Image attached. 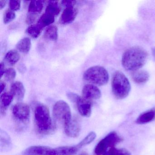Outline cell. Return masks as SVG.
<instances>
[{
  "mask_svg": "<svg viewBox=\"0 0 155 155\" xmlns=\"http://www.w3.org/2000/svg\"><path fill=\"white\" fill-rule=\"evenodd\" d=\"M148 56L147 52L141 47H131L127 50L122 56V66L127 71L138 70L146 64Z\"/></svg>",
  "mask_w": 155,
  "mask_h": 155,
  "instance_id": "6da1fadb",
  "label": "cell"
},
{
  "mask_svg": "<svg viewBox=\"0 0 155 155\" xmlns=\"http://www.w3.org/2000/svg\"><path fill=\"white\" fill-rule=\"evenodd\" d=\"M34 123L37 132L41 135L52 133L55 129L49 110L46 105L38 104L34 111Z\"/></svg>",
  "mask_w": 155,
  "mask_h": 155,
  "instance_id": "7a4b0ae2",
  "label": "cell"
},
{
  "mask_svg": "<svg viewBox=\"0 0 155 155\" xmlns=\"http://www.w3.org/2000/svg\"><path fill=\"white\" fill-rule=\"evenodd\" d=\"M111 88L115 97L123 99L129 94L131 87L127 77L121 71H117L112 77Z\"/></svg>",
  "mask_w": 155,
  "mask_h": 155,
  "instance_id": "3957f363",
  "label": "cell"
},
{
  "mask_svg": "<svg viewBox=\"0 0 155 155\" xmlns=\"http://www.w3.org/2000/svg\"><path fill=\"white\" fill-rule=\"evenodd\" d=\"M84 79L95 86H102L108 82L109 76L107 70L101 66L91 67L83 74Z\"/></svg>",
  "mask_w": 155,
  "mask_h": 155,
  "instance_id": "277c9868",
  "label": "cell"
},
{
  "mask_svg": "<svg viewBox=\"0 0 155 155\" xmlns=\"http://www.w3.org/2000/svg\"><path fill=\"white\" fill-rule=\"evenodd\" d=\"M53 115L55 119L63 127L72 120L70 106L64 101H59L55 103L53 107Z\"/></svg>",
  "mask_w": 155,
  "mask_h": 155,
  "instance_id": "5b68a950",
  "label": "cell"
},
{
  "mask_svg": "<svg viewBox=\"0 0 155 155\" xmlns=\"http://www.w3.org/2000/svg\"><path fill=\"white\" fill-rule=\"evenodd\" d=\"M122 140V138L117 132H110L97 144L94 150L95 154L104 155L109 149L115 147Z\"/></svg>",
  "mask_w": 155,
  "mask_h": 155,
  "instance_id": "8992f818",
  "label": "cell"
},
{
  "mask_svg": "<svg viewBox=\"0 0 155 155\" xmlns=\"http://www.w3.org/2000/svg\"><path fill=\"white\" fill-rule=\"evenodd\" d=\"M12 114L18 126L24 127L29 121L30 109L28 104L19 102L15 104L12 109Z\"/></svg>",
  "mask_w": 155,
  "mask_h": 155,
  "instance_id": "52a82bcc",
  "label": "cell"
},
{
  "mask_svg": "<svg viewBox=\"0 0 155 155\" xmlns=\"http://www.w3.org/2000/svg\"><path fill=\"white\" fill-rule=\"evenodd\" d=\"M24 155H58L56 149L43 146L29 147L23 152Z\"/></svg>",
  "mask_w": 155,
  "mask_h": 155,
  "instance_id": "ba28073f",
  "label": "cell"
},
{
  "mask_svg": "<svg viewBox=\"0 0 155 155\" xmlns=\"http://www.w3.org/2000/svg\"><path fill=\"white\" fill-rule=\"evenodd\" d=\"M82 97L90 101L99 99L101 96V91L96 86L87 84L82 90Z\"/></svg>",
  "mask_w": 155,
  "mask_h": 155,
  "instance_id": "9c48e42d",
  "label": "cell"
},
{
  "mask_svg": "<svg viewBox=\"0 0 155 155\" xmlns=\"http://www.w3.org/2000/svg\"><path fill=\"white\" fill-rule=\"evenodd\" d=\"M77 109L81 115L85 117H89L91 114L92 104L91 101L79 96L76 102Z\"/></svg>",
  "mask_w": 155,
  "mask_h": 155,
  "instance_id": "30bf717a",
  "label": "cell"
},
{
  "mask_svg": "<svg viewBox=\"0 0 155 155\" xmlns=\"http://www.w3.org/2000/svg\"><path fill=\"white\" fill-rule=\"evenodd\" d=\"M77 14L78 10L74 7L65 8L60 17V23L63 25L71 23L75 20Z\"/></svg>",
  "mask_w": 155,
  "mask_h": 155,
  "instance_id": "8fae6325",
  "label": "cell"
},
{
  "mask_svg": "<svg viewBox=\"0 0 155 155\" xmlns=\"http://www.w3.org/2000/svg\"><path fill=\"white\" fill-rule=\"evenodd\" d=\"M64 129L65 134L70 137H77L80 133V125L77 120L72 119L68 124L64 127Z\"/></svg>",
  "mask_w": 155,
  "mask_h": 155,
  "instance_id": "7c38bea8",
  "label": "cell"
},
{
  "mask_svg": "<svg viewBox=\"0 0 155 155\" xmlns=\"http://www.w3.org/2000/svg\"><path fill=\"white\" fill-rule=\"evenodd\" d=\"M25 91L24 85L21 81H15L11 87V93L16 99L19 101L24 98Z\"/></svg>",
  "mask_w": 155,
  "mask_h": 155,
  "instance_id": "4fadbf2b",
  "label": "cell"
},
{
  "mask_svg": "<svg viewBox=\"0 0 155 155\" xmlns=\"http://www.w3.org/2000/svg\"><path fill=\"white\" fill-rule=\"evenodd\" d=\"M155 119V107L152 108L140 114L136 120L138 124H147Z\"/></svg>",
  "mask_w": 155,
  "mask_h": 155,
  "instance_id": "5bb4252c",
  "label": "cell"
},
{
  "mask_svg": "<svg viewBox=\"0 0 155 155\" xmlns=\"http://www.w3.org/2000/svg\"><path fill=\"white\" fill-rule=\"evenodd\" d=\"M14 97L11 92H4L1 95L0 104L1 112L2 115L6 113V110L13 101Z\"/></svg>",
  "mask_w": 155,
  "mask_h": 155,
  "instance_id": "9a60e30c",
  "label": "cell"
},
{
  "mask_svg": "<svg viewBox=\"0 0 155 155\" xmlns=\"http://www.w3.org/2000/svg\"><path fill=\"white\" fill-rule=\"evenodd\" d=\"M131 77L133 80L138 84H144L149 79L148 72L143 70H138L132 72Z\"/></svg>",
  "mask_w": 155,
  "mask_h": 155,
  "instance_id": "2e32d148",
  "label": "cell"
},
{
  "mask_svg": "<svg viewBox=\"0 0 155 155\" xmlns=\"http://www.w3.org/2000/svg\"><path fill=\"white\" fill-rule=\"evenodd\" d=\"M20 58V55L18 51L12 50L7 52L4 58V61L8 65L13 66L16 64Z\"/></svg>",
  "mask_w": 155,
  "mask_h": 155,
  "instance_id": "e0dca14e",
  "label": "cell"
},
{
  "mask_svg": "<svg viewBox=\"0 0 155 155\" xmlns=\"http://www.w3.org/2000/svg\"><path fill=\"white\" fill-rule=\"evenodd\" d=\"M1 150L8 151L12 147L10 137L4 130H1Z\"/></svg>",
  "mask_w": 155,
  "mask_h": 155,
  "instance_id": "ac0fdd59",
  "label": "cell"
},
{
  "mask_svg": "<svg viewBox=\"0 0 155 155\" xmlns=\"http://www.w3.org/2000/svg\"><path fill=\"white\" fill-rule=\"evenodd\" d=\"M31 47V41L28 38L21 39L16 45L17 50L23 53H28L30 50Z\"/></svg>",
  "mask_w": 155,
  "mask_h": 155,
  "instance_id": "d6986e66",
  "label": "cell"
},
{
  "mask_svg": "<svg viewBox=\"0 0 155 155\" xmlns=\"http://www.w3.org/2000/svg\"><path fill=\"white\" fill-rule=\"evenodd\" d=\"M58 155H76L79 148L78 145L73 146H64L56 148Z\"/></svg>",
  "mask_w": 155,
  "mask_h": 155,
  "instance_id": "ffe728a7",
  "label": "cell"
},
{
  "mask_svg": "<svg viewBox=\"0 0 155 155\" xmlns=\"http://www.w3.org/2000/svg\"><path fill=\"white\" fill-rule=\"evenodd\" d=\"M44 36L46 39L56 41L58 38V28L54 25L48 26L45 30Z\"/></svg>",
  "mask_w": 155,
  "mask_h": 155,
  "instance_id": "44dd1931",
  "label": "cell"
},
{
  "mask_svg": "<svg viewBox=\"0 0 155 155\" xmlns=\"http://www.w3.org/2000/svg\"><path fill=\"white\" fill-rule=\"evenodd\" d=\"M61 8L58 1H50L46 8L45 13L56 17L60 13Z\"/></svg>",
  "mask_w": 155,
  "mask_h": 155,
  "instance_id": "7402d4cb",
  "label": "cell"
},
{
  "mask_svg": "<svg viewBox=\"0 0 155 155\" xmlns=\"http://www.w3.org/2000/svg\"><path fill=\"white\" fill-rule=\"evenodd\" d=\"M43 28L40 25L32 24L26 30V33L33 38H37L40 35L43 31Z\"/></svg>",
  "mask_w": 155,
  "mask_h": 155,
  "instance_id": "603a6c76",
  "label": "cell"
},
{
  "mask_svg": "<svg viewBox=\"0 0 155 155\" xmlns=\"http://www.w3.org/2000/svg\"><path fill=\"white\" fill-rule=\"evenodd\" d=\"M43 2L41 1H32L28 7L29 13L39 14L43 9Z\"/></svg>",
  "mask_w": 155,
  "mask_h": 155,
  "instance_id": "cb8c5ba5",
  "label": "cell"
},
{
  "mask_svg": "<svg viewBox=\"0 0 155 155\" xmlns=\"http://www.w3.org/2000/svg\"><path fill=\"white\" fill-rule=\"evenodd\" d=\"M55 21V17L45 13L41 17L38 23L44 28L47 26H51Z\"/></svg>",
  "mask_w": 155,
  "mask_h": 155,
  "instance_id": "d4e9b609",
  "label": "cell"
},
{
  "mask_svg": "<svg viewBox=\"0 0 155 155\" xmlns=\"http://www.w3.org/2000/svg\"><path fill=\"white\" fill-rule=\"evenodd\" d=\"M97 137L96 133L93 131L90 132L78 144H77L80 149L92 143Z\"/></svg>",
  "mask_w": 155,
  "mask_h": 155,
  "instance_id": "484cf974",
  "label": "cell"
},
{
  "mask_svg": "<svg viewBox=\"0 0 155 155\" xmlns=\"http://www.w3.org/2000/svg\"><path fill=\"white\" fill-rule=\"evenodd\" d=\"M104 155H131V154L126 149H118L114 147L109 149Z\"/></svg>",
  "mask_w": 155,
  "mask_h": 155,
  "instance_id": "4316f807",
  "label": "cell"
},
{
  "mask_svg": "<svg viewBox=\"0 0 155 155\" xmlns=\"http://www.w3.org/2000/svg\"><path fill=\"white\" fill-rule=\"evenodd\" d=\"M16 18V13L14 11L9 9L7 10L4 14L3 21L5 24H8L12 22Z\"/></svg>",
  "mask_w": 155,
  "mask_h": 155,
  "instance_id": "83f0119b",
  "label": "cell"
},
{
  "mask_svg": "<svg viewBox=\"0 0 155 155\" xmlns=\"http://www.w3.org/2000/svg\"><path fill=\"white\" fill-rule=\"evenodd\" d=\"M16 71L13 68H9L7 69L5 71V74L4 75L5 79L7 81L10 82L14 80V79L16 78Z\"/></svg>",
  "mask_w": 155,
  "mask_h": 155,
  "instance_id": "f1b7e54d",
  "label": "cell"
},
{
  "mask_svg": "<svg viewBox=\"0 0 155 155\" xmlns=\"http://www.w3.org/2000/svg\"><path fill=\"white\" fill-rule=\"evenodd\" d=\"M21 1H17V0H12L10 1L9 3L10 9L13 11L18 10L21 7Z\"/></svg>",
  "mask_w": 155,
  "mask_h": 155,
  "instance_id": "f546056e",
  "label": "cell"
},
{
  "mask_svg": "<svg viewBox=\"0 0 155 155\" xmlns=\"http://www.w3.org/2000/svg\"><path fill=\"white\" fill-rule=\"evenodd\" d=\"M38 17V14L29 13L26 18V22L29 25H32Z\"/></svg>",
  "mask_w": 155,
  "mask_h": 155,
  "instance_id": "4dcf8cb0",
  "label": "cell"
},
{
  "mask_svg": "<svg viewBox=\"0 0 155 155\" xmlns=\"http://www.w3.org/2000/svg\"><path fill=\"white\" fill-rule=\"evenodd\" d=\"M76 1H63L61 2V3L64 7L66 8L69 7H74L76 5Z\"/></svg>",
  "mask_w": 155,
  "mask_h": 155,
  "instance_id": "1f68e13d",
  "label": "cell"
},
{
  "mask_svg": "<svg viewBox=\"0 0 155 155\" xmlns=\"http://www.w3.org/2000/svg\"><path fill=\"white\" fill-rule=\"evenodd\" d=\"M68 97L71 101L74 102V103H76L77 100L79 97V96L78 95V94H75V93H69L68 94Z\"/></svg>",
  "mask_w": 155,
  "mask_h": 155,
  "instance_id": "d6a6232c",
  "label": "cell"
},
{
  "mask_svg": "<svg viewBox=\"0 0 155 155\" xmlns=\"http://www.w3.org/2000/svg\"><path fill=\"white\" fill-rule=\"evenodd\" d=\"M7 69L5 68V63L3 62H1L0 64V74H1V77H2L4 76L5 74V71Z\"/></svg>",
  "mask_w": 155,
  "mask_h": 155,
  "instance_id": "836d02e7",
  "label": "cell"
},
{
  "mask_svg": "<svg viewBox=\"0 0 155 155\" xmlns=\"http://www.w3.org/2000/svg\"><path fill=\"white\" fill-rule=\"evenodd\" d=\"M6 87V84L4 81H1L0 82V92L2 93V91H4Z\"/></svg>",
  "mask_w": 155,
  "mask_h": 155,
  "instance_id": "e575fe53",
  "label": "cell"
},
{
  "mask_svg": "<svg viewBox=\"0 0 155 155\" xmlns=\"http://www.w3.org/2000/svg\"><path fill=\"white\" fill-rule=\"evenodd\" d=\"M7 1H0V8L1 10H2V9L4 8V7L6 6V4H7Z\"/></svg>",
  "mask_w": 155,
  "mask_h": 155,
  "instance_id": "d590c367",
  "label": "cell"
},
{
  "mask_svg": "<svg viewBox=\"0 0 155 155\" xmlns=\"http://www.w3.org/2000/svg\"><path fill=\"white\" fill-rule=\"evenodd\" d=\"M152 55H153V58L155 60V47L152 49Z\"/></svg>",
  "mask_w": 155,
  "mask_h": 155,
  "instance_id": "8d00e7d4",
  "label": "cell"
},
{
  "mask_svg": "<svg viewBox=\"0 0 155 155\" xmlns=\"http://www.w3.org/2000/svg\"><path fill=\"white\" fill-rule=\"evenodd\" d=\"M79 155H89V154L86 151H83V152H81Z\"/></svg>",
  "mask_w": 155,
  "mask_h": 155,
  "instance_id": "74e56055",
  "label": "cell"
}]
</instances>
